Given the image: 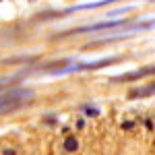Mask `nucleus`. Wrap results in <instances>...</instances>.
Wrapping results in <instances>:
<instances>
[{
	"mask_svg": "<svg viewBox=\"0 0 155 155\" xmlns=\"http://www.w3.org/2000/svg\"><path fill=\"white\" fill-rule=\"evenodd\" d=\"M147 74H155V66H147V68H139L134 72H128V74H120L118 81H134V79H143Z\"/></svg>",
	"mask_w": 155,
	"mask_h": 155,
	"instance_id": "f03ea898",
	"label": "nucleus"
},
{
	"mask_svg": "<svg viewBox=\"0 0 155 155\" xmlns=\"http://www.w3.org/2000/svg\"><path fill=\"white\" fill-rule=\"evenodd\" d=\"M155 93V83L153 85H147V87H145V89H139V91H134V93H132V95L134 97H145V95H153Z\"/></svg>",
	"mask_w": 155,
	"mask_h": 155,
	"instance_id": "7ed1b4c3",
	"label": "nucleus"
},
{
	"mask_svg": "<svg viewBox=\"0 0 155 155\" xmlns=\"http://www.w3.org/2000/svg\"><path fill=\"white\" fill-rule=\"evenodd\" d=\"M77 147H79V143H77V139H72V137H68V139L64 141V149H66V151H74Z\"/></svg>",
	"mask_w": 155,
	"mask_h": 155,
	"instance_id": "20e7f679",
	"label": "nucleus"
},
{
	"mask_svg": "<svg viewBox=\"0 0 155 155\" xmlns=\"http://www.w3.org/2000/svg\"><path fill=\"white\" fill-rule=\"evenodd\" d=\"M128 21H104V23L97 25H89V27H81V29H74V33H89V31H101V29H114L120 25H126Z\"/></svg>",
	"mask_w": 155,
	"mask_h": 155,
	"instance_id": "f257e3e1",
	"label": "nucleus"
}]
</instances>
